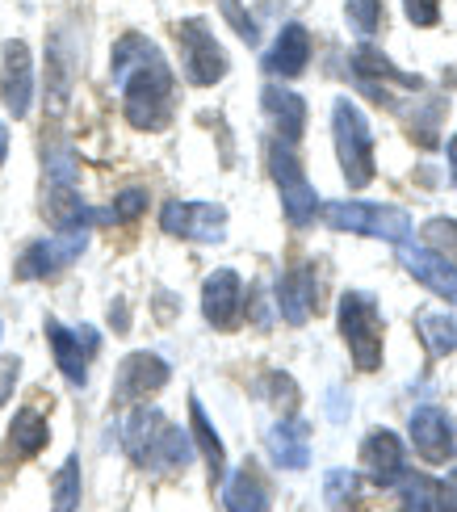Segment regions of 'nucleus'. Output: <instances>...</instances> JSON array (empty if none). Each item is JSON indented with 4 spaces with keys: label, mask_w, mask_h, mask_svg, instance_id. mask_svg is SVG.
Wrapping results in <instances>:
<instances>
[{
    "label": "nucleus",
    "mask_w": 457,
    "mask_h": 512,
    "mask_svg": "<svg viewBox=\"0 0 457 512\" xmlns=\"http://www.w3.org/2000/svg\"><path fill=\"white\" fill-rule=\"evenodd\" d=\"M328 416H332V420H344V395H340V391H332V408H328Z\"/></svg>",
    "instance_id": "nucleus-39"
},
{
    "label": "nucleus",
    "mask_w": 457,
    "mask_h": 512,
    "mask_svg": "<svg viewBox=\"0 0 457 512\" xmlns=\"http://www.w3.org/2000/svg\"><path fill=\"white\" fill-rule=\"evenodd\" d=\"M17 370H21V361H17V357H5V361H0V403L13 395V387H17Z\"/></svg>",
    "instance_id": "nucleus-37"
},
{
    "label": "nucleus",
    "mask_w": 457,
    "mask_h": 512,
    "mask_svg": "<svg viewBox=\"0 0 457 512\" xmlns=\"http://www.w3.org/2000/svg\"><path fill=\"white\" fill-rule=\"evenodd\" d=\"M344 17H348V26H353L357 38L378 34V26H382V0H348Z\"/></svg>",
    "instance_id": "nucleus-29"
},
{
    "label": "nucleus",
    "mask_w": 457,
    "mask_h": 512,
    "mask_svg": "<svg viewBox=\"0 0 457 512\" xmlns=\"http://www.w3.org/2000/svg\"><path fill=\"white\" fill-rule=\"evenodd\" d=\"M189 420H193V441H198V450L210 466V479H219L223 466H227V450H223V441H219V433H214V424H210V416H206V408L198 399H189Z\"/></svg>",
    "instance_id": "nucleus-25"
},
{
    "label": "nucleus",
    "mask_w": 457,
    "mask_h": 512,
    "mask_svg": "<svg viewBox=\"0 0 457 512\" xmlns=\"http://www.w3.org/2000/svg\"><path fill=\"white\" fill-rule=\"evenodd\" d=\"M0 332H5V324H0Z\"/></svg>",
    "instance_id": "nucleus-43"
},
{
    "label": "nucleus",
    "mask_w": 457,
    "mask_h": 512,
    "mask_svg": "<svg viewBox=\"0 0 457 512\" xmlns=\"http://www.w3.org/2000/svg\"><path fill=\"white\" fill-rule=\"evenodd\" d=\"M332 135H336V156L344 168V181L353 189H365L374 181V135H369V122L353 101L332 105Z\"/></svg>",
    "instance_id": "nucleus-4"
},
{
    "label": "nucleus",
    "mask_w": 457,
    "mask_h": 512,
    "mask_svg": "<svg viewBox=\"0 0 457 512\" xmlns=\"http://www.w3.org/2000/svg\"><path fill=\"white\" fill-rule=\"evenodd\" d=\"M403 9L411 26H420V30H432L441 21V0H403Z\"/></svg>",
    "instance_id": "nucleus-33"
},
{
    "label": "nucleus",
    "mask_w": 457,
    "mask_h": 512,
    "mask_svg": "<svg viewBox=\"0 0 457 512\" xmlns=\"http://www.w3.org/2000/svg\"><path fill=\"white\" fill-rule=\"evenodd\" d=\"M323 223L336 231H353V236H374L403 244L411 236V215L399 206H382V202H328L323 206Z\"/></svg>",
    "instance_id": "nucleus-5"
},
{
    "label": "nucleus",
    "mask_w": 457,
    "mask_h": 512,
    "mask_svg": "<svg viewBox=\"0 0 457 512\" xmlns=\"http://www.w3.org/2000/svg\"><path fill=\"white\" fill-rule=\"evenodd\" d=\"M424 244L437 248L441 256H449V261L457 265V223H453V219H432V223H424Z\"/></svg>",
    "instance_id": "nucleus-32"
},
{
    "label": "nucleus",
    "mask_w": 457,
    "mask_h": 512,
    "mask_svg": "<svg viewBox=\"0 0 457 512\" xmlns=\"http://www.w3.org/2000/svg\"><path fill=\"white\" fill-rule=\"evenodd\" d=\"M168 382V361L156 357V353H130L118 370V382H114V399L118 403H139L147 395H156Z\"/></svg>",
    "instance_id": "nucleus-14"
},
{
    "label": "nucleus",
    "mask_w": 457,
    "mask_h": 512,
    "mask_svg": "<svg viewBox=\"0 0 457 512\" xmlns=\"http://www.w3.org/2000/svg\"><path fill=\"white\" fill-rule=\"evenodd\" d=\"M223 13H227V21H231V26L239 30V38H244V42H256L260 38V30H256V21L244 13V9H239L235 5V0H223Z\"/></svg>",
    "instance_id": "nucleus-36"
},
{
    "label": "nucleus",
    "mask_w": 457,
    "mask_h": 512,
    "mask_svg": "<svg viewBox=\"0 0 457 512\" xmlns=\"http://www.w3.org/2000/svg\"><path fill=\"white\" fill-rule=\"evenodd\" d=\"M147 210V194L143 189H122V194L114 198L110 210H101V223H130V219H139Z\"/></svg>",
    "instance_id": "nucleus-31"
},
{
    "label": "nucleus",
    "mask_w": 457,
    "mask_h": 512,
    "mask_svg": "<svg viewBox=\"0 0 457 512\" xmlns=\"http://www.w3.org/2000/svg\"><path fill=\"white\" fill-rule=\"evenodd\" d=\"M51 441V429H47V416L38 408H21L9 424V462H26L34 454L47 450Z\"/></svg>",
    "instance_id": "nucleus-24"
},
{
    "label": "nucleus",
    "mask_w": 457,
    "mask_h": 512,
    "mask_svg": "<svg viewBox=\"0 0 457 512\" xmlns=\"http://www.w3.org/2000/svg\"><path fill=\"white\" fill-rule=\"evenodd\" d=\"M122 445H126L130 462H139L143 471H185L193 462L189 433H181L177 424H168V416L156 408H139L126 420Z\"/></svg>",
    "instance_id": "nucleus-2"
},
{
    "label": "nucleus",
    "mask_w": 457,
    "mask_h": 512,
    "mask_svg": "<svg viewBox=\"0 0 457 512\" xmlns=\"http://www.w3.org/2000/svg\"><path fill=\"white\" fill-rule=\"evenodd\" d=\"M311 63V34L307 26H298V21H290V26H281L273 51L265 55V72L273 76H302Z\"/></svg>",
    "instance_id": "nucleus-19"
},
{
    "label": "nucleus",
    "mask_w": 457,
    "mask_h": 512,
    "mask_svg": "<svg viewBox=\"0 0 457 512\" xmlns=\"http://www.w3.org/2000/svg\"><path fill=\"white\" fill-rule=\"evenodd\" d=\"M399 261L407 265V273L416 277L420 286H428L437 298H445V303L457 307V265L449 261V256H441L428 244H399Z\"/></svg>",
    "instance_id": "nucleus-12"
},
{
    "label": "nucleus",
    "mask_w": 457,
    "mask_h": 512,
    "mask_svg": "<svg viewBox=\"0 0 457 512\" xmlns=\"http://www.w3.org/2000/svg\"><path fill=\"white\" fill-rule=\"evenodd\" d=\"M416 332H420L424 349H428L432 357L457 353V319H453V315H420V319H416Z\"/></svg>",
    "instance_id": "nucleus-27"
},
{
    "label": "nucleus",
    "mask_w": 457,
    "mask_h": 512,
    "mask_svg": "<svg viewBox=\"0 0 457 512\" xmlns=\"http://www.w3.org/2000/svg\"><path fill=\"white\" fill-rule=\"evenodd\" d=\"M399 512H445V492L437 479L428 475H407L399 479Z\"/></svg>",
    "instance_id": "nucleus-26"
},
{
    "label": "nucleus",
    "mask_w": 457,
    "mask_h": 512,
    "mask_svg": "<svg viewBox=\"0 0 457 512\" xmlns=\"http://www.w3.org/2000/svg\"><path fill=\"white\" fill-rule=\"evenodd\" d=\"M269 173L277 181V194H281V210H286V219L294 227H311L315 215H319V194L311 189L307 173H302V164L294 156V143H286V139H273L269 143Z\"/></svg>",
    "instance_id": "nucleus-6"
},
{
    "label": "nucleus",
    "mask_w": 457,
    "mask_h": 512,
    "mask_svg": "<svg viewBox=\"0 0 457 512\" xmlns=\"http://www.w3.org/2000/svg\"><path fill=\"white\" fill-rule=\"evenodd\" d=\"M239 307H244V282H239V273L235 269L210 273L206 286H202V315H206V324L219 328V332L235 328Z\"/></svg>",
    "instance_id": "nucleus-15"
},
{
    "label": "nucleus",
    "mask_w": 457,
    "mask_h": 512,
    "mask_svg": "<svg viewBox=\"0 0 457 512\" xmlns=\"http://www.w3.org/2000/svg\"><path fill=\"white\" fill-rule=\"evenodd\" d=\"M9 156V131H5V122H0V160Z\"/></svg>",
    "instance_id": "nucleus-41"
},
{
    "label": "nucleus",
    "mask_w": 457,
    "mask_h": 512,
    "mask_svg": "<svg viewBox=\"0 0 457 512\" xmlns=\"http://www.w3.org/2000/svg\"><path fill=\"white\" fill-rule=\"evenodd\" d=\"M110 319H114V328H126V307H122V303H118V307H114V315H110Z\"/></svg>",
    "instance_id": "nucleus-42"
},
{
    "label": "nucleus",
    "mask_w": 457,
    "mask_h": 512,
    "mask_svg": "<svg viewBox=\"0 0 457 512\" xmlns=\"http://www.w3.org/2000/svg\"><path fill=\"white\" fill-rule=\"evenodd\" d=\"M76 504H80V462L68 458L51 487V512H76Z\"/></svg>",
    "instance_id": "nucleus-28"
},
{
    "label": "nucleus",
    "mask_w": 457,
    "mask_h": 512,
    "mask_svg": "<svg viewBox=\"0 0 457 512\" xmlns=\"http://www.w3.org/2000/svg\"><path fill=\"white\" fill-rule=\"evenodd\" d=\"M411 445H416V454L432 466H441L453 458L457 450V437H453V424L441 408H416L411 412Z\"/></svg>",
    "instance_id": "nucleus-16"
},
{
    "label": "nucleus",
    "mask_w": 457,
    "mask_h": 512,
    "mask_svg": "<svg viewBox=\"0 0 457 512\" xmlns=\"http://www.w3.org/2000/svg\"><path fill=\"white\" fill-rule=\"evenodd\" d=\"M223 504H227V512H269V483H265V475H260L256 462H244L227 479Z\"/></svg>",
    "instance_id": "nucleus-23"
},
{
    "label": "nucleus",
    "mask_w": 457,
    "mask_h": 512,
    "mask_svg": "<svg viewBox=\"0 0 457 512\" xmlns=\"http://www.w3.org/2000/svg\"><path fill=\"white\" fill-rule=\"evenodd\" d=\"M47 185H76V160L68 152L47 156Z\"/></svg>",
    "instance_id": "nucleus-34"
},
{
    "label": "nucleus",
    "mask_w": 457,
    "mask_h": 512,
    "mask_svg": "<svg viewBox=\"0 0 457 512\" xmlns=\"http://www.w3.org/2000/svg\"><path fill=\"white\" fill-rule=\"evenodd\" d=\"M0 101L13 118H26L30 114V101H34V59L30 47L21 38L5 42V63H0Z\"/></svg>",
    "instance_id": "nucleus-11"
},
{
    "label": "nucleus",
    "mask_w": 457,
    "mask_h": 512,
    "mask_svg": "<svg viewBox=\"0 0 457 512\" xmlns=\"http://www.w3.org/2000/svg\"><path fill=\"white\" fill-rule=\"evenodd\" d=\"M353 76L365 84V93H374V84L378 80H386V84H399V89H424V80L420 76H407V72H399L395 63H390L378 47H369V42H361V47L353 51Z\"/></svg>",
    "instance_id": "nucleus-20"
},
{
    "label": "nucleus",
    "mask_w": 457,
    "mask_h": 512,
    "mask_svg": "<svg viewBox=\"0 0 457 512\" xmlns=\"http://www.w3.org/2000/svg\"><path fill=\"white\" fill-rule=\"evenodd\" d=\"M441 492H445V512H457V471H449V479L441 483Z\"/></svg>",
    "instance_id": "nucleus-38"
},
{
    "label": "nucleus",
    "mask_w": 457,
    "mask_h": 512,
    "mask_svg": "<svg viewBox=\"0 0 457 512\" xmlns=\"http://www.w3.org/2000/svg\"><path fill=\"white\" fill-rule=\"evenodd\" d=\"M449 177H453V185H457V135L449 139Z\"/></svg>",
    "instance_id": "nucleus-40"
},
{
    "label": "nucleus",
    "mask_w": 457,
    "mask_h": 512,
    "mask_svg": "<svg viewBox=\"0 0 457 512\" xmlns=\"http://www.w3.org/2000/svg\"><path fill=\"white\" fill-rule=\"evenodd\" d=\"M361 471L378 487H395L403 479V445L390 429H374L361 445Z\"/></svg>",
    "instance_id": "nucleus-17"
},
{
    "label": "nucleus",
    "mask_w": 457,
    "mask_h": 512,
    "mask_svg": "<svg viewBox=\"0 0 457 512\" xmlns=\"http://www.w3.org/2000/svg\"><path fill=\"white\" fill-rule=\"evenodd\" d=\"M269 458L281 466V471H307L311 466V429L307 420H281L269 429Z\"/></svg>",
    "instance_id": "nucleus-18"
},
{
    "label": "nucleus",
    "mask_w": 457,
    "mask_h": 512,
    "mask_svg": "<svg viewBox=\"0 0 457 512\" xmlns=\"http://www.w3.org/2000/svg\"><path fill=\"white\" fill-rule=\"evenodd\" d=\"M160 227L177 240L219 244L227 236V210L214 206V202H164Z\"/></svg>",
    "instance_id": "nucleus-8"
},
{
    "label": "nucleus",
    "mask_w": 457,
    "mask_h": 512,
    "mask_svg": "<svg viewBox=\"0 0 457 512\" xmlns=\"http://www.w3.org/2000/svg\"><path fill=\"white\" fill-rule=\"evenodd\" d=\"M47 340H51V353H55V366L63 370V378L72 382V387H84L89 382V357L101 349V336L97 328H63L59 319H47Z\"/></svg>",
    "instance_id": "nucleus-10"
},
{
    "label": "nucleus",
    "mask_w": 457,
    "mask_h": 512,
    "mask_svg": "<svg viewBox=\"0 0 457 512\" xmlns=\"http://www.w3.org/2000/svg\"><path fill=\"white\" fill-rule=\"evenodd\" d=\"M84 248H89V231H59V236L34 240L26 252L17 256V277H21V282H34V277H55L59 269H68Z\"/></svg>",
    "instance_id": "nucleus-9"
},
{
    "label": "nucleus",
    "mask_w": 457,
    "mask_h": 512,
    "mask_svg": "<svg viewBox=\"0 0 457 512\" xmlns=\"http://www.w3.org/2000/svg\"><path fill=\"white\" fill-rule=\"evenodd\" d=\"M260 101H265V114L277 126V139L298 143L302 126H307V101H302L298 93H290V89H281V84H269V89L260 93Z\"/></svg>",
    "instance_id": "nucleus-21"
},
{
    "label": "nucleus",
    "mask_w": 457,
    "mask_h": 512,
    "mask_svg": "<svg viewBox=\"0 0 457 512\" xmlns=\"http://www.w3.org/2000/svg\"><path fill=\"white\" fill-rule=\"evenodd\" d=\"M319 303V273L315 265H298V269H286L281 273V282H277V311L286 324L302 328L311 319Z\"/></svg>",
    "instance_id": "nucleus-13"
},
{
    "label": "nucleus",
    "mask_w": 457,
    "mask_h": 512,
    "mask_svg": "<svg viewBox=\"0 0 457 512\" xmlns=\"http://www.w3.org/2000/svg\"><path fill=\"white\" fill-rule=\"evenodd\" d=\"M323 500H328L332 508H348L357 500V475L344 471V466L328 471V479H323Z\"/></svg>",
    "instance_id": "nucleus-30"
},
{
    "label": "nucleus",
    "mask_w": 457,
    "mask_h": 512,
    "mask_svg": "<svg viewBox=\"0 0 457 512\" xmlns=\"http://www.w3.org/2000/svg\"><path fill=\"white\" fill-rule=\"evenodd\" d=\"M114 80L122 84L126 122L139 131H164L177 110V84L156 42L143 34H126L114 47Z\"/></svg>",
    "instance_id": "nucleus-1"
},
{
    "label": "nucleus",
    "mask_w": 457,
    "mask_h": 512,
    "mask_svg": "<svg viewBox=\"0 0 457 512\" xmlns=\"http://www.w3.org/2000/svg\"><path fill=\"white\" fill-rule=\"evenodd\" d=\"M336 324H340V336L348 353H353V366L374 374L382 366V336H386V324H382V311H378V298L365 294V290H348L340 294V307H336Z\"/></svg>",
    "instance_id": "nucleus-3"
},
{
    "label": "nucleus",
    "mask_w": 457,
    "mask_h": 512,
    "mask_svg": "<svg viewBox=\"0 0 457 512\" xmlns=\"http://www.w3.org/2000/svg\"><path fill=\"white\" fill-rule=\"evenodd\" d=\"M42 215H47L59 231H84L89 223H101V210L84 206L76 198L72 185H47V202H42Z\"/></svg>",
    "instance_id": "nucleus-22"
},
{
    "label": "nucleus",
    "mask_w": 457,
    "mask_h": 512,
    "mask_svg": "<svg viewBox=\"0 0 457 512\" xmlns=\"http://www.w3.org/2000/svg\"><path fill=\"white\" fill-rule=\"evenodd\" d=\"M177 42H181V63H185V80L206 89V84H219L227 76V51L219 47V38L210 34V26L202 17H189L177 26Z\"/></svg>",
    "instance_id": "nucleus-7"
},
{
    "label": "nucleus",
    "mask_w": 457,
    "mask_h": 512,
    "mask_svg": "<svg viewBox=\"0 0 457 512\" xmlns=\"http://www.w3.org/2000/svg\"><path fill=\"white\" fill-rule=\"evenodd\" d=\"M269 395H273L277 408L294 412V403H298V387H294V382H290L286 374H281V370H273V374H269Z\"/></svg>",
    "instance_id": "nucleus-35"
}]
</instances>
